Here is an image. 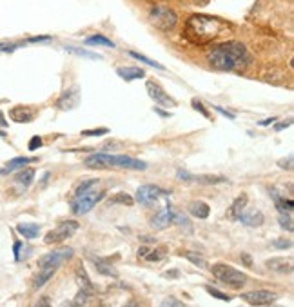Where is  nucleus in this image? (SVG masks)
<instances>
[{"instance_id": "obj_1", "label": "nucleus", "mask_w": 294, "mask_h": 307, "mask_svg": "<svg viewBox=\"0 0 294 307\" xmlns=\"http://www.w3.org/2000/svg\"><path fill=\"white\" fill-rule=\"evenodd\" d=\"M211 68L218 71H233L242 73L249 69L254 62V56L249 48L240 40H227V42L213 44L205 53Z\"/></svg>"}, {"instance_id": "obj_2", "label": "nucleus", "mask_w": 294, "mask_h": 307, "mask_svg": "<svg viewBox=\"0 0 294 307\" xmlns=\"http://www.w3.org/2000/svg\"><path fill=\"white\" fill-rule=\"evenodd\" d=\"M229 27L231 26L227 24L225 20L218 19V17L196 13V15H191L189 19L185 20L182 37L187 42L195 44V46H205V44L221 37Z\"/></svg>"}, {"instance_id": "obj_3", "label": "nucleus", "mask_w": 294, "mask_h": 307, "mask_svg": "<svg viewBox=\"0 0 294 307\" xmlns=\"http://www.w3.org/2000/svg\"><path fill=\"white\" fill-rule=\"evenodd\" d=\"M86 166L89 169H133V171H146L147 162L127 154L95 153L86 158Z\"/></svg>"}, {"instance_id": "obj_4", "label": "nucleus", "mask_w": 294, "mask_h": 307, "mask_svg": "<svg viewBox=\"0 0 294 307\" xmlns=\"http://www.w3.org/2000/svg\"><path fill=\"white\" fill-rule=\"evenodd\" d=\"M100 180H86L74 189V195L71 198V209L74 215H86L89 213L100 200H104L105 191H97Z\"/></svg>"}, {"instance_id": "obj_5", "label": "nucleus", "mask_w": 294, "mask_h": 307, "mask_svg": "<svg viewBox=\"0 0 294 307\" xmlns=\"http://www.w3.org/2000/svg\"><path fill=\"white\" fill-rule=\"evenodd\" d=\"M149 20L156 29L169 33L178 26V15L167 6H153L149 9Z\"/></svg>"}, {"instance_id": "obj_6", "label": "nucleus", "mask_w": 294, "mask_h": 307, "mask_svg": "<svg viewBox=\"0 0 294 307\" xmlns=\"http://www.w3.org/2000/svg\"><path fill=\"white\" fill-rule=\"evenodd\" d=\"M211 273H213L220 282L227 283L231 289H242L245 283H247V275H245V273L234 269L233 265L221 264V262L213 265V267H211Z\"/></svg>"}, {"instance_id": "obj_7", "label": "nucleus", "mask_w": 294, "mask_h": 307, "mask_svg": "<svg viewBox=\"0 0 294 307\" xmlns=\"http://www.w3.org/2000/svg\"><path fill=\"white\" fill-rule=\"evenodd\" d=\"M78 222L74 220H68V222H62V224H58L53 231H49L48 234H46V238H44V242L48 244V246H51V244H60V242H64V240L71 238L76 231H78Z\"/></svg>"}, {"instance_id": "obj_8", "label": "nucleus", "mask_w": 294, "mask_h": 307, "mask_svg": "<svg viewBox=\"0 0 294 307\" xmlns=\"http://www.w3.org/2000/svg\"><path fill=\"white\" fill-rule=\"evenodd\" d=\"M167 195H169V191L162 189L158 185L144 184L136 189V202L142 204V205H151V204L156 202L160 197H167Z\"/></svg>"}, {"instance_id": "obj_9", "label": "nucleus", "mask_w": 294, "mask_h": 307, "mask_svg": "<svg viewBox=\"0 0 294 307\" xmlns=\"http://www.w3.org/2000/svg\"><path fill=\"white\" fill-rule=\"evenodd\" d=\"M176 177L184 182H195V184L200 185H218V184H225L229 180L221 175H193L189 171H184V169H178Z\"/></svg>"}, {"instance_id": "obj_10", "label": "nucleus", "mask_w": 294, "mask_h": 307, "mask_svg": "<svg viewBox=\"0 0 294 307\" xmlns=\"http://www.w3.org/2000/svg\"><path fill=\"white\" fill-rule=\"evenodd\" d=\"M146 89H147V95H149L160 107H176V100L172 99V97H169L166 93V89L160 86V84H156L154 80H147Z\"/></svg>"}, {"instance_id": "obj_11", "label": "nucleus", "mask_w": 294, "mask_h": 307, "mask_svg": "<svg viewBox=\"0 0 294 307\" xmlns=\"http://www.w3.org/2000/svg\"><path fill=\"white\" fill-rule=\"evenodd\" d=\"M71 256H73V247H58V249H53V251L48 253V255H44V256L38 260V267H44V265L60 267V265Z\"/></svg>"}, {"instance_id": "obj_12", "label": "nucleus", "mask_w": 294, "mask_h": 307, "mask_svg": "<svg viewBox=\"0 0 294 307\" xmlns=\"http://www.w3.org/2000/svg\"><path fill=\"white\" fill-rule=\"evenodd\" d=\"M244 302L251 304V306H270L274 304L278 295L272 291H265V289H258V291H249V293H242L240 296Z\"/></svg>"}, {"instance_id": "obj_13", "label": "nucleus", "mask_w": 294, "mask_h": 307, "mask_svg": "<svg viewBox=\"0 0 294 307\" xmlns=\"http://www.w3.org/2000/svg\"><path fill=\"white\" fill-rule=\"evenodd\" d=\"M172 213H174V207H172V204L169 202V198H167V202L166 205L160 209L158 213L153 216V220H151V224H153V228L154 229H166L169 228L172 224Z\"/></svg>"}, {"instance_id": "obj_14", "label": "nucleus", "mask_w": 294, "mask_h": 307, "mask_svg": "<svg viewBox=\"0 0 294 307\" xmlns=\"http://www.w3.org/2000/svg\"><path fill=\"white\" fill-rule=\"evenodd\" d=\"M238 222H242L247 228H262L265 222V215L260 209H244L242 215L238 216Z\"/></svg>"}, {"instance_id": "obj_15", "label": "nucleus", "mask_w": 294, "mask_h": 307, "mask_svg": "<svg viewBox=\"0 0 294 307\" xmlns=\"http://www.w3.org/2000/svg\"><path fill=\"white\" fill-rule=\"evenodd\" d=\"M78 102H80V89H78V86H73V87H69L68 91H64V95L58 99L56 105H58L60 109L68 111V109H74V107L78 105Z\"/></svg>"}, {"instance_id": "obj_16", "label": "nucleus", "mask_w": 294, "mask_h": 307, "mask_svg": "<svg viewBox=\"0 0 294 307\" xmlns=\"http://www.w3.org/2000/svg\"><path fill=\"white\" fill-rule=\"evenodd\" d=\"M269 195L272 198V202H274L276 209L280 211V213H287V215H293V209H294V202L293 198H285L280 193V191L276 189V187H270L269 189Z\"/></svg>"}, {"instance_id": "obj_17", "label": "nucleus", "mask_w": 294, "mask_h": 307, "mask_svg": "<svg viewBox=\"0 0 294 307\" xmlns=\"http://www.w3.org/2000/svg\"><path fill=\"white\" fill-rule=\"evenodd\" d=\"M265 265L274 273H282V275L293 273V258H269Z\"/></svg>"}, {"instance_id": "obj_18", "label": "nucleus", "mask_w": 294, "mask_h": 307, "mask_svg": "<svg viewBox=\"0 0 294 307\" xmlns=\"http://www.w3.org/2000/svg\"><path fill=\"white\" fill-rule=\"evenodd\" d=\"M187 213L191 216H195L198 220H205L209 215H211V207H209V204L202 202V200H193L189 202L187 205Z\"/></svg>"}, {"instance_id": "obj_19", "label": "nucleus", "mask_w": 294, "mask_h": 307, "mask_svg": "<svg viewBox=\"0 0 294 307\" xmlns=\"http://www.w3.org/2000/svg\"><path fill=\"white\" fill-rule=\"evenodd\" d=\"M117 75L125 82H133V80L144 78L146 71L142 68H135V66H125V68H117Z\"/></svg>"}, {"instance_id": "obj_20", "label": "nucleus", "mask_w": 294, "mask_h": 307, "mask_svg": "<svg viewBox=\"0 0 294 307\" xmlns=\"http://www.w3.org/2000/svg\"><path fill=\"white\" fill-rule=\"evenodd\" d=\"M9 117H11V120H15V122L27 124L35 118V111L31 109V107H22V105H19V107H13V109L9 111Z\"/></svg>"}, {"instance_id": "obj_21", "label": "nucleus", "mask_w": 294, "mask_h": 307, "mask_svg": "<svg viewBox=\"0 0 294 307\" xmlns=\"http://www.w3.org/2000/svg\"><path fill=\"white\" fill-rule=\"evenodd\" d=\"M35 180V169L33 167H22L17 177H15V184L19 185L20 189H27Z\"/></svg>"}, {"instance_id": "obj_22", "label": "nucleus", "mask_w": 294, "mask_h": 307, "mask_svg": "<svg viewBox=\"0 0 294 307\" xmlns=\"http://www.w3.org/2000/svg\"><path fill=\"white\" fill-rule=\"evenodd\" d=\"M33 162H37V158H29V156H17V158H13L7 162L6 169H0V175H7V173H13V171H19L22 167L29 166Z\"/></svg>"}, {"instance_id": "obj_23", "label": "nucleus", "mask_w": 294, "mask_h": 307, "mask_svg": "<svg viewBox=\"0 0 294 307\" xmlns=\"http://www.w3.org/2000/svg\"><path fill=\"white\" fill-rule=\"evenodd\" d=\"M56 269L58 267H55V265H44V267H40V273H38V277L35 278V282H33V287L35 289H40L44 287L46 283L51 280V277L56 273Z\"/></svg>"}, {"instance_id": "obj_24", "label": "nucleus", "mask_w": 294, "mask_h": 307, "mask_svg": "<svg viewBox=\"0 0 294 307\" xmlns=\"http://www.w3.org/2000/svg\"><path fill=\"white\" fill-rule=\"evenodd\" d=\"M247 205V195H240L233 204H231V207L227 211V216L231 218V220H238V216L242 215V211L245 209Z\"/></svg>"}, {"instance_id": "obj_25", "label": "nucleus", "mask_w": 294, "mask_h": 307, "mask_svg": "<svg viewBox=\"0 0 294 307\" xmlns=\"http://www.w3.org/2000/svg\"><path fill=\"white\" fill-rule=\"evenodd\" d=\"M19 234H22L25 240H33L40 234V226L38 224H19L17 226Z\"/></svg>"}, {"instance_id": "obj_26", "label": "nucleus", "mask_w": 294, "mask_h": 307, "mask_svg": "<svg viewBox=\"0 0 294 307\" xmlns=\"http://www.w3.org/2000/svg\"><path fill=\"white\" fill-rule=\"evenodd\" d=\"M86 46H102V48H111V50H115L117 48V44L113 42L111 38L104 37V35H91V37H87L84 40Z\"/></svg>"}, {"instance_id": "obj_27", "label": "nucleus", "mask_w": 294, "mask_h": 307, "mask_svg": "<svg viewBox=\"0 0 294 307\" xmlns=\"http://www.w3.org/2000/svg\"><path fill=\"white\" fill-rule=\"evenodd\" d=\"M91 260H93V264H95V267H97V271L100 273V275H105V277H113V278L118 277V273L115 271V267L107 264L105 260H102V258H95V256H91Z\"/></svg>"}, {"instance_id": "obj_28", "label": "nucleus", "mask_w": 294, "mask_h": 307, "mask_svg": "<svg viewBox=\"0 0 294 307\" xmlns=\"http://www.w3.org/2000/svg\"><path fill=\"white\" fill-rule=\"evenodd\" d=\"M127 53L131 58H135V60L142 62V64H146V66H151V68L160 69V71L166 69V66H162V64H158L156 60H153V58H149V56H146V55H142V53H136V51H127Z\"/></svg>"}, {"instance_id": "obj_29", "label": "nucleus", "mask_w": 294, "mask_h": 307, "mask_svg": "<svg viewBox=\"0 0 294 307\" xmlns=\"http://www.w3.org/2000/svg\"><path fill=\"white\" fill-rule=\"evenodd\" d=\"M172 224H176L178 228L185 229L187 233L193 231V224H191V220L182 213V211H176V209H174V213H172Z\"/></svg>"}, {"instance_id": "obj_30", "label": "nucleus", "mask_w": 294, "mask_h": 307, "mask_svg": "<svg viewBox=\"0 0 294 307\" xmlns=\"http://www.w3.org/2000/svg\"><path fill=\"white\" fill-rule=\"evenodd\" d=\"M184 256L189 260L191 264L193 265H196V267H200V269H207L209 267V264H207V260L205 258H202L198 253H193V251H185L184 253Z\"/></svg>"}, {"instance_id": "obj_31", "label": "nucleus", "mask_w": 294, "mask_h": 307, "mask_svg": "<svg viewBox=\"0 0 294 307\" xmlns=\"http://www.w3.org/2000/svg\"><path fill=\"white\" fill-rule=\"evenodd\" d=\"M142 258H146L147 262H160L166 258V247H158V249H151L147 251Z\"/></svg>"}, {"instance_id": "obj_32", "label": "nucleus", "mask_w": 294, "mask_h": 307, "mask_svg": "<svg viewBox=\"0 0 294 307\" xmlns=\"http://www.w3.org/2000/svg\"><path fill=\"white\" fill-rule=\"evenodd\" d=\"M278 224H280V228H282V229H287L289 233H293V231H294L293 216L287 215V213H280V216H278Z\"/></svg>"}, {"instance_id": "obj_33", "label": "nucleus", "mask_w": 294, "mask_h": 307, "mask_svg": "<svg viewBox=\"0 0 294 307\" xmlns=\"http://www.w3.org/2000/svg\"><path fill=\"white\" fill-rule=\"evenodd\" d=\"M205 291H207L209 295L213 296V298H218V300L221 302H231L233 298L229 295H225V293H221L220 289H216V287H211V285H205Z\"/></svg>"}, {"instance_id": "obj_34", "label": "nucleus", "mask_w": 294, "mask_h": 307, "mask_svg": "<svg viewBox=\"0 0 294 307\" xmlns=\"http://www.w3.org/2000/svg\"><path fill=\"white\" fill-rule=\"evenodd\" d=\"M133 198L129 197L127 193H120V195H117L115 198H111V204H125V205H133Z\"/></svg>"}, {"instance_id": "obj_35", "label": "nucleus", "mask_w": 294, "mask_h": 307, "mask_svg": "<svg viewBox=\"0 0 294 307\" xmlns=\"http://www.w3.org/2000/svg\"><path fill=\"white\" fill-rule=\"evenodd\" d=\"M66 51H69V53H74V55L87 56V58H97V60H100V58H102L100 55H95V53H87L86 50H78V48H71V46H68V48H66Z\"/></svg>"}, {"instance_id": "obj_36", "label": "nucleus", "mask_w": 294, "mask_h": 307, "mask_svg": "<svg viewBox=\"0 0 294 307\" xmlns=\"http://www.w3.org/2000/svg\"><path fill=\"white\" fill-rule=\"evenodd\" d=\"M191 105H193V107H195V109L198 111L200 115H203L205 118H211V113H209V111L205 109V105H203L198 99H193V100H191Z\"/></svg>"}, {"instance_id": "obj_37", "label": "nucleus", "mask_w": 294, "mask_h": 307, "mask_svg": "<svg viewBox=\"0 0 294 307\" xmlns=\"http://www.w3.org/2000/svg\"><path fill=\"white\" fill-rule=\"evenodd\" d=\"M109 133V129L100 128V129H87V131H82V136H104Z\"/></svg>"}, {"instance_id": "obj_38", "label": "nucleus", "mask_w": 294, "mask_h": 307, "mask_svg": "<svg viewBox=\"0 0 294 307\" xmlns=\"http://www.w3.org/2000/svg\"><path fill=\"white\" fill-rule=\"evenodd\" d=\"M272 247H276V249H291V247H293V240L276 238L274 242H272Z\"/></svg>"}, {"instance_id": "obj_39", "label": "nucleus", "mask_w": 294, "mask_h": 307, "mask_svg": "<svg viewBox=\"0 0 294 307\" xmlns=\"http://www.w3.org/2000/svg\"><path fill=\"white\" fill-rule=\"evenodd\" d=\"M42 136H33V138H31L29 140V144H27V149H29V151H37L38 148H42Z\"/></svg>"}, {"instance_id": "obj_40", "label": "nucleus", "mask_w": 294, "mask_h": 307, "mask_svg": "<svg viewBox=\"0 0 294 307\" xmlns=\"http://www.w3.org/2000/svg\"><path fill=\"white\" fill-rule=\"evenodd\" d=\"M24 42H13V44H0V51L2 53H13V51L17 50V48H20Z\"/></svg>"}, {"instance_id": "obj_41", "label": "nucleus", "mask_w": 294, "mask_h": 307, "mask_svg": "<svg viewBox=\"0 0 294 307\" xmlns=\"http://www.w3.org/2000/svg\"><path fill=\"white\" fill-rule=\"evenodd\" d=\"M49 40H53V37H49V35H40V37H31V38H27V40H24V44L49 42Z\"/></svg>"}, {"instance_id": "obj_42", "label": "nucleus", "mask_w": 294, "mask_h": 307, "mask_svg": "<svg viewBox=\"0 0 294 307\" xmlns=\"http://www.w3.org/2000/svg\"><path fill=\"white\" fill-rule=\"evenodd\" d=\"M162 306H164V307H184V302L174 300L172 296H169L167 300H164V302H162Z\"/></svg>"}, {"instance_id": "obj_43", "label": "nucleus", "mask_w": 294, "mask_h": 307, "mask_svg": "<svg viewBox=\"0 0 294 307\" xmlns=\"http://www.w3.org/2000/svg\"><path fill=\"white\" fill-rule=\"evenodd\" d=\"M213 109H215L216 113H220V115H223V117H227L229 120H234V118H236V115H234V113H231V111L223 109V107H220V105H213Z\"/></svg>"}, {"instance_id": "obj_44", "label": "nucleus", "mask_w": 294, "mask_h": 307, "mask_svg": "<svg viewBox=\"0 0 294 307\" xmlns=\"http://www.w3.org/2000/svg\"><path fill=\"white\" fill-rule=\"evenodd\" d=\"M20 251H22V242H20V240H17V242H15V246H13V255H15V260H17V262H19L20 258H22Z\"/></svg>"}, {"instance_id": "obj_45", "label": "nucleus", "mask_w": 294, "mask_h": 307, "mask_svg": "<svg viewBox=\"0 0 294 307\" xmlns=\"http://www.w3.org/2000/svg\"><path fill=\"white\" fill-rule=\"evenodd\" d=\"M278 166L282 167V169L291 171V169H293V156H289L287 160H280V162H278Z\"/></svg>"}, {"instance_id": "obj_46", "label": "nucleus", "mask_w": 294, "mask_h": 307, "mask_svg": "<svg viewBox=\"0 0 294 307\" xmlns=\"http://www.w3.org/2000/svg\"><path fill=\"white\" fill-rule=\"evenodd\" d=\"M291 124H293V118H287V120H283V122L276 124L274 131H282V129H285V128H291Z\"/></svg>"}, {"instance_id": "obj_47", "label": "nucleus", "mask_w": 294, "mask_h": 307, "mask_svg": "<svg viewBox=\"0 0 294 307\" xmlns=\"http://www.w3.org/2000/svg\"><path fill=\"white\" fill-rule=\"evenodd\" d=\"M240 260H242V262H244L247 267H251V265H252V258H251V255H249V253H242Z\"/></svg>"}, {"instance_id": "obj_48", "label": "nucleus", "mask_w": 294, "mask_h": 307, "mask_svg": "<svg viewBox=\"0 0 294 307\" xmlns=\"http://www.w3.org/2000/svg\"><path fill=\"white\" fill-rule=\"evenodd\" d=\"M278 118L276 117H270V118H265V120H260L258 122V126H262V128H265V126H270V124H274Z\"/></svg>"}, {"instance_id": "obj_49", "label": "nucleus", "mask_w": 294, "mask_h": 307, "mask_svg": "<svg viewBox=\"0 0 294 307\" xmlns=\"http://www.w3.org/2000/svg\"><path fill=\"white\" fill-rule=\"evenodd\" d=\"M154 113H158L162 118H169V117H171V113H169V111H162V107H160V105H156V107H154Z\"/></svg>"}, {"instance_id": "obj_50", "label": "nucleus", "mask_w": 294, "mask_h": 307, "mask_svg": "<svg viewBox=\"0 0 294 307\" xmlns=\"http://www.w3.org/2000/svg\"><path fill=\"white\" fill-rule=\"evenodd\" d=\"M164 277L166 278H178L180 277V273H178V271H167V273H164Z\"/></svg>"}, {"instance_id": "obj_51", "label": "nucleus", "mask_w": 294, "mask_h": 307, "mask_svg": "<svg viewBox=\"0 0 294 307\" xmlns=\"http://www.w3.org/2000/svg\"><path fill=\"white\" fill-rule=\"evenodd\" d=\"M0 126H2V128H6L7 126L6 118H4V115H2V111H0Z\"/></svg>"}, {"instance_id": "obj_52", "label": "nucleus", "mask_w": 294, "mask_h": 307, "mask_svg": "<svg viewBox=\"0 0 294 307\" xmlns=\"http://www.w3.org/2000/svg\"><path fill=\"white\" fill-rule=\"evenodd\" d=\"M142 242H146V244H151V242H154V240L151 238V236H144V238H142Z\"/></svg>"}, {"instance_id": "obj_53", "label": "nucleus", "mask_w": 294, "mask_h": 307, "mask_svg": "<svg viewBox=\"0 0 294 307\" xmlns=\"http://www.w3.org/2000/svg\"><path fill=\"white\" fill-rule=\"evenodd\" d=\"M195 2H198V4H207L209 0H195Z\"/></svg>"}]
</instances>
